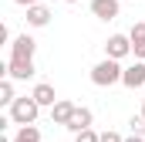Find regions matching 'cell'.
<instances>
[{
  "label": "cell",
  "instance_id": "d6986e66",
  "mask_svg": "<svg viewBox=\"0 0 145 142\" xmlns=\"http://www.w3.org/2000/svg\"><path fill=\"white\" fill-rule=\"evenodd\" d=\"M125 142H145V135H142V132H132V135H128Z\"/></svg>",
  "mask_w": 145,
  "mask_h": 142
},
{
  "label": "cell",
  "instance_id": "9c48e42d",
  "mask_svg": "<svg viewBox=\"0 0 145 142\" xmlns=\"http://www.w3.org/2000/svg\"><path fill=\"white\" fill-rule=\"evenodd\" d=\"M51 17H54V14H51L44 3L27 7V24H31V27H47V24H51Z\"/></svg>",
  "mask_w": 145,
  "mask_h": 142
},
{
  "label": "cell",
  "instance_id": "ffe728a7",
  "mask_svg": "<svg viewBox=\"0 0 145 142\" xmlns=\"http://www.w3.org/2000/svg\"><path fill=\"white\" fill-rule=\"evenodd\" d=\"M64 3H78V0H64Z\"/></svg>",
  "mask_w": 145,
  "mask_h": 142
},
{
  "label": "cell",
  "instance_id": "7a4b0ae2",
  "mask_svg": "<svg viewBox=\"0 0 145 142\" xmlns=\"http://www.w3.org/2000/svg\"><path fill=\"white\" fill-rule=\"evenodd\" d=\"M121 64L115 61V58H105V61H98L95 68H91V81L98 85V88H111V85H118L121 81Z\"/></svg>",
  "mask_w": 145,
  "mask_h": 142
},
{
  "label": "cell",
  "instance_id": "5b68a950",
  "mask_svg": "<svg viewBox=\"0 0 145 142\" xmlns=\"http://www.w3.org/2000/svg\"><path fill=\"white\" fill-rule=\"evenodd\" d=\"M121 85L125 88H145V58L121 71Z\"/></svg>",
  "mask_w": 145,
  "mask_h": 142
},
{
  "label": "cell",
  "instance_id": "52a82bcc",
  "mask_svg": "<svg viewBox=\"0 0 145 142\" xmlns=\"http://www.w3.org/2000/svg\"><path fill=\"white\" fill-rule=\"evenodd\" d=\"M7 74H10L14 81H27V78H34V74H37V68H34V61H14V58H10Z\"/></svg>",
  "mask_w": 145,
  "mask_h": 142
},
{
  "label": "cell",
  "instance_id": "277c9868",
  "mask_svg": "<svg viewBox=\"0 0 145 142\" xmlns=\"http://www.w3.org/2000/svg\"><path fill=\"white\" fill-rule=\"evenodd\" d=\"M34 51H37V41L31 34H17L14 44H10V58L14 61H34Z\"/></svg>",
  "mask_w": 145,
  "mask_h": 142
},
{
  "label": "cell",
  "instance_id": "e0dca14e",
  "mask_svg": "<svg viewBox=\"0 0 145 142\" xmlns=\"http://www.w3.org/2000/svg\"><path fill=\"white\" fill-rule=\"evenodd\" d=\"M101 142H125V139H121L118 132H111V129H108V132H101Z\"/></svg>",
  "mask_w": 145,
  "mask_h": 142
},
{
  "label": "cell",
  "instance_id": "8fae6325",
  "mask_svg": "<svg viewBox=\"0 0 145 142\" xmlns=\"http://www.w3.org/2000/svg\"><path fill=\"white\" fill-rule=\"evenodd\" d=\"M128 37H132V54H135V58H145V24H142V20L132 24Z\"/></svg>",
  "mask_w": 145,
  "mask_h": 142
},
{
  "label": "cell",
  "instance_id": "ba28073f",
  "mask_svg": "<svg viewBox=\"0 0 145 142\" xmlns=\"http://www.w3.org/2000/svg\"><path fill=\"white\" fill-rule=\"evenodd\" d=\"M91 14L98 20H115L118 17V0H91Z\"/></svg>",
  "mask_w": 145,
  "mask_h": 142
},
{
  "label": "cell",
  "instance_id": "4fadbf2b",
  "mask_svg": "<svg viewBox=\"0 0 145 142\" xmlns=\"http://www.w3.org/2000/svg\"><path fill=\"white\" fill-rule=\"evenodd\" d=\"M14 142H40V129L37 125H20L17 135H14Z\"/></svg>",
  "mask_w": 145,
  "mask_h": 142
},
{
  "label": "cell",
  "instance_id": "2e32d148",
  "mask_svg": "<svg viewBox=\"0 0 145 142\" xmlns=\"http://www.w3.org/2000/svg\"><path fill=\"white\" fill-rule=\"evenodd\" d=\"M128 125H132V132H142V135H145V118H142V115H138V118H132Z\"/></svg>",
  "mask_w": 145,
  "mask_h": 142
},
{
  "label": "cell",
  "instance_id": "8992f818",
  "mask_svg": "<svg viewBox=\"0 0 145 142\" xmlns=\"http://www.w3.org/2000/svg\"><path fill=\"white\" fill-rule=\"evenodd\" d=\"M74 102H68V98H57V102H54V105H51V122H54V125H68V118H71L74 115Z\"/></svg>",
  "mask_w": 145,
  "mask_h": 142
},
{
  "label": "cell",
  "instance_id": "ac0fdd59",
  "mask_svg": "<svg viewBox=\"0 0 145 142\" xmlns=\"http://www.w3.org/2000/svg\"><path fill=\"white\" fill-rule=\"evenodd\" d=\"M17 7H34V3H44V0H14Z\"/></svg>",
  "mask_w": 145,
  "mask_h": 142
},
{
  "label": "cell",
  "instance_id": "5bb4252c",
  "mask_svg": "<svg viewBox=\"0 0 145 142\" xmlns=\"http://www.w3.org/2000/svg\"><path fill=\"white\" fill-rule=\"evenodd\" d=\"M14 98H17V95H14V78H10V74H7V78H3V81H0V105H14Z\"/></svg>",
  "mask_w": 145,
  "mask_h": 142
},
{
  "label": "cell",
  "instance_id": "3957f363",
  "mask_svg": "<svg viewBox=\"0 0 145 142\" xmlns=\"http://www.w3.org/2000/svg\"><path fill=\"white\" fill-rule=\"evenodd\" d=\"M132 54V37L128 34H111L105 41V58H115V61H125Z\"/></svg>",
  "mask_w": 145,
  "mask_h": 142
},
{
  "label": "cell",
  "instance_id": "44dd1931",
  "mask_svg": "<svg viewBox=\"0 0 145 142\" xmlns=\"http://www.w3.org/2000/svg\"><path fill=\"white\" fill-rule=\"evenodd\" d=\"M142 118H145V105H142Z\"/></svg>",
  "mask_w": 145,
  "mask_h": 142
},
{
  "label": "cell",
  "instance_id": "6da1fadb",
  "mask_svg": "<svg viewBox=\"0 0 145 142\" xmlns=\"http://www.w3.org/2000/svg\"><path fill=\"white\" fill-rule=\"evenodd\" d=\"M37 115H40V102H37L34 95L14 98V105H10V122H14V125H34Z\"/></svg>",
  "mask_w": 145,
  "mask_h": 142
},
{
  "label": "cell",
  "instance_id": "7c38bea8",
  "mask_svg": "<svg viewBox=\"0 0 145 142\" xmlns=\"http://www.w3.org/2000/svg\"><path fill=\"white\" fill-rule=\"evenodd\" d=\"M31 95H34L37 102H40V108L47 105H54V102H57V95H54V85H47V81H40V85H34V91H31Z\"/></svg>",
  "mask_w": 145,
  "mask_h": 142
},
{
  "label": "cell",
  "instance_id": "9a60e30c",
  "mask_svg": "<svg viewBox=\"0 0 145 142\" xmlns=\"http://www.w3.org/2000/svg\"><path fill=\"white\" fill-rule=\"evenodd\" d=\"M74 142H101V135L88 125V129H81V132H74Z\"/></svg>",
  "mask_w": 145,
  "mask_h": 142
},
{
  "label": "cell",
  "instance_id": "30bf717a",
  "mask_svg": "<svg viewBox=\"0 0 145 142\" xmlns=\"http://www.w3.org/2000/svg\"><path fill=\"white\" fill-rule=\"evenodd\" d=\"M91 118H95V115H91V108H74V115L68 118V125H64V129H68V132H81V129H88V125H91Z\"/></svg>",
  "mask_w": 145,
  "mask_h": 142
}]
</instances>
